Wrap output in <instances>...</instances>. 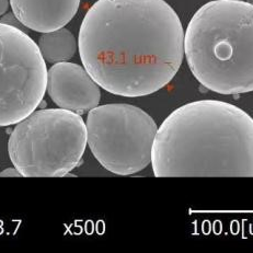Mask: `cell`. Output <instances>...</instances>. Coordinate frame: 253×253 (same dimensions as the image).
Segmentation results:
<instances>
[{"label":"cell","mask_w":253,"mask_h":253,"mask_svg":"<svg viewBox=\"0 0 253 253\" xmlns=\"http://www.w3.org/2000/svg\"><path fill=\"white\" fill-rule=\"evenodd\" d=\"M248 2L251 3V4H253V0H248Z\"/></svg>","instance_id":"obj_12"},{"label":"cell","mask_w":253,"mask_h":253,"mask_svg":"<svg viewBox=\"0 0 253 253\" xmlns=\"http://www.w3.org/2000/svg\"><path fill=\"white\" fill-rule=\"evenodd\" d=\"M9 8V0H0V16L6 13Z\"/></svg>","instance_id":"obj_11"},{"label":"cell","mask_w":253,"mask_h":253,"mask_svg":"<svg viewBox=\"0 0 253 253\" xmlns=\"http://www.w3.org/2000/svg\"><path fill=\"white\" fill-rule=\"evenodd\" d=\"M184 54L203 87L220 94L253 91V4L214 0L186 28Z\"/></svg>","instance_id":"obj_3"},{"label":"cell","mask_w":253,"mask_h":253,"mask_svg":"<svg viewBox=\"0 0 253 253\" xmlns=\"http://www.w3.org/2000/svg\"><path fill=\"white\" fill-rule=\"evenodd\" d=\"M87 143V127L79 114L43 109L17 124L8 154L25 178H59L80 164Z\"/></svg>","instance_id":"obj_4"},{"label":"cell","mask_w":253,"mask_h":253,"mask_svg":"<svg viewBox=\"0 0 253 253\" xmlns=\"http://www.w3.org/2000/svg\"><path fill=\"white\" fill-rule=\"evenodd\" d=\"M13 16L24 27L47 33L64 28L78 11L80 0H10Z\"/></svg>","instance_id":"obj_8"},{"label":"cell","mask_w":253,"mask_h":253,"mask_svg":"<svg viewBox=\"0 0 253 253\" xmlns=\"http://www.w3.org/2000/svg\"><path fill=\"white\" fill-rule=\"evenodd\" d=\"M184 34L165 0H98L80 27L78 48L101 88L121 97H145L179 72Z\"/></svg>","instance_id":"obj_1"},{"label":"cell","mask_w":253,"mask_h":253,"mask_svg":"<svg viewBox=\"0 0 253 253\" xmlns=\"http://www.w3.org/2000/svg\"><path fill=\"white\" fill-rule=\"evenodd\" d=\"M151 166L157 178H253V119L218 100L182 105L157 130Z\"/></svg>","instance_id":"obj_2"},{"label":"cell","mask_w":253,"mask_h":253,"mask_svg":"<svg viewBox=\"0 0 253 253\" xmlns=\"http://www.w3.org/2000/svg\"><path fill=\"white\" fill-rule=\"evenodd\" d=\"M0 176H2V178H20V176H22V174L14 167V168H7L2 170L0 172Z\"/></svg>","instance_id":"obj_10"},{"label":"cell","mask_w":253,"mask_h":253,"mask_svg":"<svg viewBox=\"0 0 253 253\" xmlns=\"http://www.w3.org/2000/svg\"><path fill=\"white\" fill-rule=\"evenodd\" d=\"M39 47L47 63L57 64L74 57L77 50V42L69 30L62 28L56 31L43 33L40 38Z\"/></svg>","instance_id":"obj_9"},{"label":"cell","mask_w":253,"mask_h":253,"mask_svg":"<svg viewBox=\"0 0 253 253\" xmlns=\"http://www.w3.org/2000/svg\"><path fill=\"white\" fill-rule=\"evenodd\" d=\"M87 140L99 164L118 175H130L151 164L157 124L137 106L116 103L89 111Z\"/></svg>","instance_id":"obj_5"},{"label":"cell","mask_w":253,"mask_h":253,"mask_svg":"<svg viewBox=\"0 0 253 253\" xmlns=\"http://www.w3.org/2000/svg\"><path fill=\"white\" fill-rule=\"evenodd\" d=\"M46 90L60 109L77 114L97 108L101 99L99 84L85 68L68 62L57 63L49 68Z\"/></svg>","instance_id":"obj_7"},{"label":"cell","mask_w":253,"mask_h":253,"mask_svg":"<svg viewBox=\"0 0 253 253\" xmlns=\"http://www.w3.org/2000/svg\"><path fill=\"white\" fill-rule=\"evenodd\" d=\"M47 73L39 45L14 25L0 22V127L18 124L38 109Z\"/></svg>","instance_id":"obj_6"}]
</instances>
